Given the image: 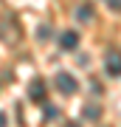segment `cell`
Wrapping results in <instances>:
<instances>
[{"mask_svg":"<svg viewBox=\"0 0 121 127\" xmlns=\"http://www.w3.org/2000/svg\"><path fill=\"white\" fill-rule=\"evenodd\" d=\"M28 96H31V102H45V96H48L45 82H42V79H34L31 85H28Z\"/></svg>","mask_w":121,"mask_h":127,"instance_id":"3","label":"cell"},{"mask_svg":"<svg viewBox=\"0 0 121 127\" xmlns=\"http://www.w3.org/2000/svg\"><path fill=\"white\" fill-rule=\"evenodd\" d=\"M54 82H56V88H59V93H65V96H71V93H76V79H73L71 73H65V71H59Z\"/></svg>","mask_w":121,"mask_h":127,"instance_id":"1","label":"cell"},{"mask_svg":"<svg viewBox=\"0 0 121 127\" xmlns=\"http://www.w3.org/2000/svg\"><path fill=\"white\" fill-rule=\"evenodd\" d=\"M6 124H9V119H6V113L0 110V127H6Z\"/></svg>","mask_w":121,"mask_h":127,"instance_id":"9","label":"cell"},{"mask_svg":"<svg viewBox=\"0 0 121 127\" xmlns=\"http://www.w3.org/2000/svg\"><path fill=\"white\" fill-rule=\"evenodd\" d=\"M107 6H110L113 11H121V0H107Z\"/></svg>","mask_w":121,"mask_h":127,"instance_id":"8","label":"cell"},{"mask_svg":"<svg viewBox=\"0 0 121 127\" xmlns=\"http://www.w3.org/2000/svg\"><path fill=\"white\" fill-rule=\"evenodd\" d=\"M104 68H107V73L110 76H121V51L118 48H113V51H107V57H104Z\"/></svg>","mask_w":121,"mask_h":127,"instance_id":"2","label":"cell"},{"mask_svg":"<svg viewBox=\"0 0 121 127\" xmlns=\"http://www.w3.org/2000/svg\"><path fill=\"white\" fill-rule=\"evenodd\" d=\"M56 116H59V110L54 107V104H45V110H42V119H45V122H54Z\"/></svg>","mask_w":121,"mask_h":127,"instance_id":"7","label":"cell"},{"mask_svg":"<svg viewBox=\"0 0 121 127\" xmlns=\"http://www.w3.org/2000/svg\"><path fill=\"white\" fill-rule=\"evenodd\" d=\"M93 17H96V9L90 3H82L79 9H76V20H79V23H90Z\"/></svg>","mask_w":121,"mask_h":127,"instance_id":"5","label":"cell"},{"mask_svg":"<svg viewBox=\"0 0 121 127\" xmlns=\"http://www.w3.org/2000/svg\"><path fill=\"white\" fill-rule=\"evenodd\" d=\"M65 127H79V124H76V122H68V124H65Z\"/></svg>","mask_w":121,"mask_h":127,"instance_id":"10","label":"cell"},{"mask_svg":"<svg viewBox=\"0 0 121 127\" xmlns=\"http://www.w3.org/2000/svg\"><path fill=\"white\" fill-rule=\"evenodd\" d=\"M76 45H79V34L76 31H62L59 34V48L62 51H73Z\"/></svg>","mask_w":121,"mask_h":127,"instance_id":"4","label":"cell"},{"mask_svg":"<svg viewBox=\"0 0 121 127\" xmlns=\"http://www.w3.org/2000/svg\"><path fill=\"white\" fill-rule=\"evenodd\" d=\"M82 116H85L87 122H99V119H101V107H96V104H87V107L82 110Z\"/></svg>","mask_w":121,"mask_h":127,"instance_id":"6","label":"cell"}]
</instances>
